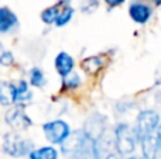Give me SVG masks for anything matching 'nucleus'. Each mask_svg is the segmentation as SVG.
Segmentation results:
<instances>
[{
  "instance_id": "f3484780",
  "label": "nucleus",
  "mask_w": 161,
  "mask_h": 159,
  "mask_svg": "<svg viewBox=\"0 0 161 159\" xmlns=\"http://www.w3.org/2000/svg\"><path fill=\"white\" fill-rule=\"evenodd\" d=\"M72 16H74V8L69 7V6H65V7L59 11L58 17H57L55 25H57V27H64V25H67L68 23L71 21Z\"/></svg>"
},
{
  "instance_id": "aec40b11",
  "label": "nucleus",
  "mask_w": 161,
  "mask_h": 159,
  "mask_svg": "<svg viewBox=\"0 0 161 159\" xmlns=\"http://www.w3.org/2000/svg\"><path fill=\"white\" fill-rule=\"evenodd\" d=\"M11 62H13V54L8 52V51H4V52L0 55V65L8 66Z\"/></svg>"
},
{
  "instance_id": "2eb2a0df",
  "label": "nucleus",
  "mask_w": 161,
  "mask_h": 159,
  "mask_svg": "<svg viewBox=\"0 0 161 159\" xmlns=\"http://www.w3.org/2000/svg\"><path fill=\"white\" fill-rule=\"evenodd\" d=\"M33 99V93L28 89L27 82L20 80L17 85V95H16V103L17 104H27Z\"/></svg>"
},
{
  "instance_id": "393cba45",
  "label": "nucleus",
  "mask_w": 161,
  "mask_h": 159,
  "mask_svg": "<svg viewBox=\"0 0 161 159\" xmlns=\"http://www.w3.org/2000/svg\"><path fill=\"white\" fill-rule=\"evenodd\" d=\"M129 159H143V158H137V156H131V158H129Z\"/></svg>"
},
{
  "instance_id": "412c9836",
  "label": "nucleus",
  "mask_w": 161,
  "mask_h": 159,
  "mask_svg": "<svg viewBox=\"0 0 161 159\" xmlns=\"http://www.w3.org/2000/svg\"><path fill=\"white\" fill-rule=\"evenodd\" d=\"M126 0H105V3L109 6V7H117V6L123 4Z\"/></svg>"
},
{
  "instance_id": "dca6fc26",
  "label": "nucleus",
  "mask_w": 161,
  "mask_h": 159,
  "mask_svg": "<svg viewBox=\"0 0 161 159\" xmlns=\"http://www.w3.org/2000/svg\"><path fill=\"white\" fill-rule=\"evenodd\" d=\"M59 11H61V4H55V6H51V7H47L41 13V20L48 25L55 24Z\"/></svg>"
},
{
  "instance_id": "5701e85b",
  "label": "nucleus",
  "mask_w": 161,
  "mask_h": 159,
  "mask_svg": "<svg viewBox=\"0 0 161 159\" xmlns=\"http://www.w3.org/2000/svg\"><path fill=\"white\" fill-rule=\"evenodd\" d=\"M105 159H122V155L120 154H109Z\"/></svg>"
},
{
  "instance_id": "f8f14e48",
  "label": "nucleus",
  "mask_w": 161,
  "mask_h": 159,
  "mask_svg": "<svg viewBox=\"0 0 161 159\" xmlns=\"http://www.w3.org/2000/svg\"><path fill=\"white\" fill-rule=\"evenodd\" d=\"M19 24L17 16L7 7H0V33L6 34Z\"/></svg>"
},
{
  "instance_id": "a211bd4d",
  "label": "nucleus",
  "mask_w": 161,
  "mask_h": 159,
  "mask_svg": "<svg viewBox=\"0 0 161 159\" xmlns=\"http://www.w3.org/2000/svg\"><path fill=\"white\" fill-rule=\"evenodd\" d=\"M30 85L34 87H42L45 85V75L40 68H33L30 70Z\"/></svg>"
},
{
  "instance_id": "b1692460",
  "label": "nucleus",
  "mask_w": 161,
  "mask_h": 159,
  "mask_svg": "<svg viewBox=\"0 0 161 159\" xmlns=\"http://www.w3.org/2000/svg\"><path fill=\"white\" fill-rule=\"evenodd\" d=\"M154 4H156V6H161V0H154Z\"/></svg>"
},
{
  "instance_id": "ddd939ff",
  "label": "nucleus",
  "mask_w": 161,
  "mask_h": 159,
  "mask_svg": "<svg viewBox=\"0 0 161 159\" xmlns=\"http://www.w3.org/2000/svg\"><path fill=\"white\" fill-rule=\"evenodd\" d=\"M103 66V61L100 56H88V58L82 59L80 62V68L89 75H95L97 73Z\"/></svg>"
},
{
  "instance_id": "6ab92c4d",
  "label": "nucleus",
  "mask_w": 161,
  "mask_h": 159,
  "mask_svg": "<svg viewBox=\"0 0 161 159\" xmlns=\"http://www.w3.org/2000/svg\"><path fill=\"white\" fill-rule=\"evenodd\" d=\"M79 83H80L79 76L74 72H71L69 75L64 78V86L68 87V89H75L76 86H79Z\"/></svg>"
},
{
  "instance_id": "423d86ee",
  "label": "nucleus",
  "mask_w": 161,
  "mask_h": 159,
  "mask_svg": "<svg viewBox=\"0 0 161 159\" xmlns=\"http://www.w3.org/2000/svg\"><path fill=\"white\" fill-rule=\"evenodd\" d=\"M4 120H6V123H7V126L13 128V131H24V130H27L28 127H31V124H33L31 118L25 114L24 107H23L21 104L11 107V109L6 113Z\"/></svg>"
},
{
  "instance_id": "f03ea898",
  "label": "nucleus",
  "mask_w": 161,
  "mask_h": 159,
  "mask_svg": "<svg viewBox=\"0 0 161 159\" xmlns=\"http://www.w3.org/2000/svg\"><path fill=\"white\" fill-rule=\"evenodd\" d=\"M137 142L139 141H137L134 128H131L130 126L125 123L117 124L114 128V148H116L117 154H120L122 156L133 154Z\"/></svg>"
},
{
  "instance_id": "a878e982",
  "label": "nucleus",
  "mask_w": 161,
  "mask_h": 159,
  "mask_svg": "<svg viewBox=\"0 0 161 159\" xmlns=\"http://www.w3.org/2000/svg\"><path fill=\"white\" fill-rule=\"evenodd\" d=\"M158 85H161V79H160V80H158Z\"/></svg>"
},
{
  "instance_id": "4468645a",
  "label": "nucleus",
  "mask_w": 161,
  "mask_h": 159,
  "mask_svg": "<svg viewBox=\"0 0 161 159\" xmlns=\"http://www.w3.org/2000/svg\"><path fill=\"white\" fill-rule=\"evenodd\" d=\"M30 159H58V152L53 146H41L30 152Z\"/></svg>"
},
{
  "instance_id": "7ed1b4c3",
  "label": "nucleus",
  "mask_w": 161,
  "mask_h": 159,
  "mask_svg": "<svg viewBox=\"0 0 161 159\" xmlns=\"http://www.w3.org/2000/svg\"><path fill=\"white\" fill-rule=\"evenodd\" d=\"M33 148H34V144L28 138L20 135L19 131L8 132V134H6L4 140H3V149H4V152L14 158L30 155Z\"/></svg>"
},
{
  "instance_id": "9d476101",
  "label": "nucleus",
  "mask_w": 161,
  "mask_h": 159,
  "mask_svg": "<svg viewBox=\"0 0 161 159\" xmlns=\"http://www.w3.org/2000/svg\"><path fill=\"white\" fill-rule=\"evenodd\" d=\"M17 86L10 82L0 80V104L6 107H10L16 104Z\"/></svg>"
},
{
  "instance_id": "f257e3e1",
  "label": "nucleus",
  "mask_w": 161,
  "mask_h": 159,
  "mask_svg": "<svg viewBox=\"0 0 161 159\" xmlns=\"http://www.w3.org/2000/svg\"><path fill=\"white\" fill-rule=\"evenodd\" d=\"M62 154L71 159H99L100 146L99 141L91 138L83 130L74 131L61 144Z\"/></svg>"
},
{
  "instance_id": "1a4fd4ad",
  "label": "nucleus",
  "mask_w": 161,
  "mask_h": 159,
  "mask_svg": "<svg viewBox=\"0 0 161 159\" xmlns=\"http://www.w3.org/2000/svg\"><path fill=\"white\" fill-rule=\"evenodd\" d=\"M139 142L142 145L143 159H157L160 152V145H158V140H157L156 132L140 138Z\"/></svg>"
},
{
  "instance_id": "9b49d317",
  "label": "nucleus",
  "mask_w": 161,
  "mask_h": 159,
  "mask_svg": "<svg viewBox=\"0 0 161 159\" xmlns=\"http://www.w3.org/2000/svg\"><path fill=\"white\" fill-rule=\"evenodd\" d=\"M74 58L67 52H59L58 55L55 56V69L62 78L68 76L74 69Z\"/></svg>"
},
{
  "instance_id": "4be33fe9",
  "label": "nucleus",
  "mask_w": 161,
  "mask_h": 159,
  "mask_svg": "<svg viewBox=\"0 0 161 159\" xmlns=\"http://www.w3.org/2000/svg\"><path fill=\"white\" fill-rule=\"evenodd\" d=\"M156 134H157V140H158V145H160V149H161V124L158 126V128H157Z\"/></svg>"
},
{
  "instance_id": "0eeeda50",
  "label": "nucleus",
  "mask_w": 161,
  "mask_h": 159,
  "mask_svg": "<svg viewBox=\"0 0 161 159\" xmlns=\"http://www.w3.org/2000/svg\"><path fill=\"white\" fill-rule=\"evenodd\" d=\"M83 131L86 135L96 141H100L106 131V118L100 114H93L91 118H88L83 127Z\"/></svg>"
},
{
  "instance_id": "20e7f679",
  "label": "nucleus",
  "mask_w": 161,
  "mask_h": 159,
  "mask_svg": "<svg viewBox=\"0 0 161 159\" xmlns=\"http://www.w3.org/2000/svg\"><path fill=\"white\" fill-rule=\"evenodd\" d=\"M160 126V115L154 110H143L140 114L137 115L136 126H134V131L137 135V141L140 138L146 137L148 134H154Z\"/></svg>"
},
{
  "instance_id": "39448f33",
  "label": "nucleus",
  "mask_w": 161,
  "mask_h": 159,
  "mask_svg": "<svg viewBox=\"0 0 161 159\" xmlns=\"http://www.w3.org/2000/svg\"><path fill=\"white\" fill-rule=\"evenodd\" d=\"M42 132H44L45 138L50 141L51 144H62L71 134V128L68 123L62 120H54L48 121L42 126Z\"/></svg>"
},
{
  "instance_id": "6e6552de",
  "label": "nucleus",
  "mask_w": 161,
  "mask_h": 159,
  "mask_svg": "<svg viewBox=\"0 0 161 159\" xmlns=\"http://www.w3.org/2000/svg\"><path fill=\"white\" fill-rule=\"evenodd\" d=\"M129 16L137 24H146L151 18V16H153V10H151V7L147 3L140 2V0H134L129 6Z\"/></svg>"
}]
</instances>
